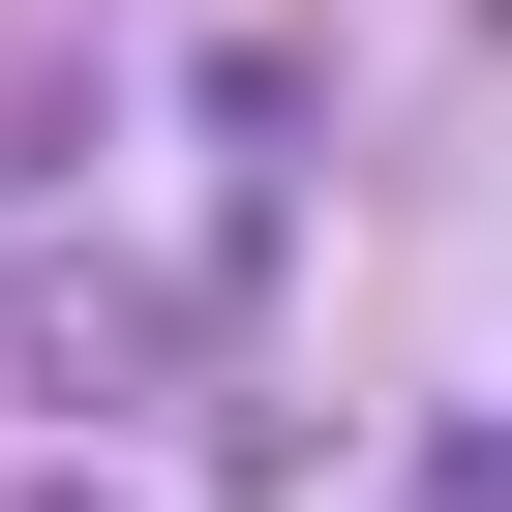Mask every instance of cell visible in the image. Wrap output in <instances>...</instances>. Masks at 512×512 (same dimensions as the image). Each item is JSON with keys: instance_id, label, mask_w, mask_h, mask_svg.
Instances as JSON below:
<instances>
[{"instance_id": "6da1fadb", "label": "cell", "mask_w": 512, "mask_h": 512, "mask_svg": "<svg viewBox=\"0 0 512 512\" xmlns=\"http://www.w3.org/2000/svg\"><path fill=\"white\" fill-rule=\"evenodd\" d=\"M422 512H512V422H452V482H422Z\"/></svg>"}, {"instance_id": "7a4b0ae2", "label": "cell", "mask_w": 512, "mask_h": 512, "mask_svg": "<svg viewBox=\"0 0 512 512\" xmlns=\"http://www.w3.org/2000/svg\"><path fill=\"white\" fill-rule=\"evenodd\" d=\"M31 512H91V482H31Z\"/></svg>"}]
</instances>
